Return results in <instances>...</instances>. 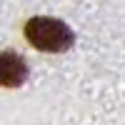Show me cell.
Segmentation results:
<instances>
[{"label": "cell", "instance_id": "obj_1", "mask_svg": "<svg viewBox=\"0 0 125 125\" xmlns=\"http://www.w3.org/2000/svg\"><path fill=\"white\" fill-rule=\"evenodd\" d=\"M28 43L43 53H62L73 45V30L55 18H33L25 23Z\"/></svg>", "mask_w": 125, "mask_h": 125}, {"label": "cell", "instance_id": "obj_2", "mask_svg": "<svg viewBox=\"0 0 125 125\" xmlns=\"http://www.w3.org/2000/svg\"><path fill=\"white\" fill-rule=\"evenodd\" d=\"M28 78L25 60L15 53H0V85L3 88H18Z\"/></svg>", "mask_w": 125, "mask_h": 125}]
</instances>
